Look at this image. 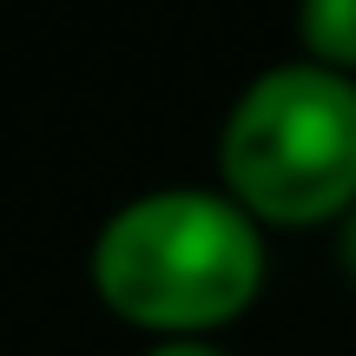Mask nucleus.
Wrapping results in <instances>:
<instances>
[{
	"label": "nucleus",
	"mask_w": 356,
	"mask_h": 356,
	"mask_svg": "<svg viewBox=\"0 0 356 356\" xmlns=\"http://www.w3.org/2000/svg\"><path fill=\"white\" fill-rule=\"evenodd\" d=\"M297 40L317 66L330 73H356V0H310L297 13Z\"/></svg>",
	"instance_id": "obj_3"
},
{
	"label": "nucleus",
	"mask_w": 356,
	"mask_h": 356,
	"mask_svg": "<svg viewBox=\"0 0 356 356\" xmlns=\"http://www.w3.org/2000/svg\"><path fill=\"white\" fill-rule=\"evenodd\" d=\"M225 198L264 225H330L356 211V79L317 60L257 73L218 132Z\"/></svg>",
	"instance_id": "obj_2"
},
{
	"label": "nucleus",
	"mask_w": 356,
	"mask_h": 356,
	"mask_svg": "<svg viewBox=\"0 0 356 356\" xmlns=\"http://www.w3.org/2000/svg\"><path fill=\"white\" fill-rule=\"evenodd\" d=\"M343 264H350V277H356V211L343 218Z\"/></svg>",
	"instance_id": "obj_5"
},
{
	"label": "nucleus",
	"mask_w": 356,
	"mask_h": 356,
	"mask_svg": "<svg viewBox=\"0 0 356 356\" xmlns=\"http://www.w3.org/2000/svg\"><path fill=\"white\" fill-rule=\"evenodd\" d=\"M145 356H225V350H211V343H159V350H145Z\"/></svg>",
	"instance_id": "obj_4"
},
{
	"label": "nucleus",
	"mask_w": 356,
	"mask_h": 356,
	"mask_svg": "<svg viewBox=\"0 0 356 356\" xmlns=\"http://www.w3.org/2000/svg\"><path fill=\"white\" fill-rule=\"evenodd\" d=\"M92 291L132 330L165 343H198L225 330L264 291L257 218L225 191H145L106 218L92 244Z\"/></svg>",
	"instance_id": "obj_1"
}]
</instances>
